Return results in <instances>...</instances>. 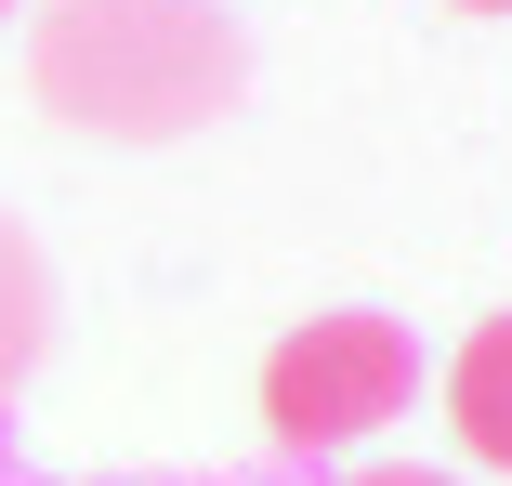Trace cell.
I'll use <instances>...</instances> for the list:
<instances>
[{
	"label": "cell",
	"mask_w": 512,
	"mask_h": 486,
	"mask_svg": "<svg viewBox=\"0 0 512 486\" xmlns=\"http://www.w3.org/2000/svg\"><path fill=\"white\" fill-rule=\"evenodd\" d=\"M27 92L66 132L171 145V132H211L250 92V53L224 27V0H40Z\"/></svg>",
	"instance_id": "obj_1"
},
{
	"label": "cell",
	"mask_w": 512,
	"mask_h": 486,
	"mask_svg": "<svg viewBox=\"0 0 512 486\" xmlns=\"http://www.w3.org/2000/svg\"><path fill=\"white\" fill-rule=\"evenodd\" d=\"M421 408V342L394 316H302L276 355H263V421L289 447H368L381 421Z\"/></svg>",
	"instance_id": "obj_2"
},
{
	"label": "cell",
	"mask_w": 512,
	"mask_h": 486,
	"mask_svg": "<svg viewBox=\"0 0 512 486\" xmlns=\"http://www.w3.org/2000/svg\"><path fill=\"white\" fill-rule=\"evenodd\" d=\"M447 434H460V460L473 473H512V316H473L460 329V355H447Z\"/></svg>",
	"instance_id": "obj_3"
},
{
	"label": "cell",
	"mask_w": 512,
	"mask_h": 486,
	"mask_svg": "<svg viewBox=\"0 0 512 486\" xmlns=\"http://www.w3.org/2000/svg\"><path fill=\"white\" fill-rule=\"evenodd\" d=\"M40 329H53V276H40V250L0 224V395L27 381V355H40Z\"/></svg>",
	"instance_id": "obj_4"
},
{
	"label": "cell",
	"mask_w": 512,
	"mask_h": 486,
	"mask_svg": "<svg viewBox=\"0 0 512 486\" xmlns=\"http://www.w3.org/2000/svg\"><path fill=\"white\" fill-rule=\"evenodd\" d=\"M342 486H473V473H421V460H368V473H342Z\"/></svg>",
	"instance_id": "obj_5"
},
{
	"label": "cell",
	"mask_w": 512,
	"mask_h": 486,
	"mask_svg": "<svg viewBox=\"0 0 512 486\" xmlns=\"http://www.w3.org/2000/svg\"><path fill=\"white\" fill-rule=\"evenodd\" d=\"M460 14H512V0H460Z\"/></svg>",
	"instance_id": "obj_6"
},
{
	"label": "cell",
	"mask_w": 512,
	"mask_h": 486,
	"mask_svg": "<svg viewBox=\"0 0 512 486\" xmlns=\"http://www.w3.org/2000/svg\"><path fill=\"white\" fill-rule=\"evenodd\" d=\"M0 14H14V0H0Z\"/></svg>",
	"instance_id": "obj_7"
}]
</instances>
